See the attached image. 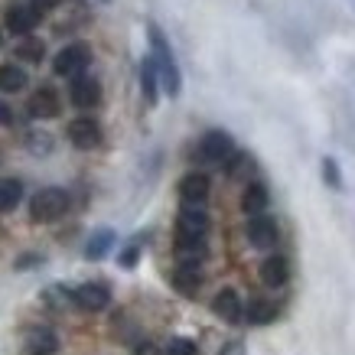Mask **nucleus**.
Listing matches in <instances>:
<instances>
[{"instance_id": "1", "label": "nucleus", "mask_w": 355, "mask_h": 355, "mask_svg": "<svg viewBox=\"0 0 355 355\" xmlns=\"http://www.w3.org/2000/svg\"><path fill=\"white\" fill-rule=\"evenodd\" d=\"M147 43H150V59L157 65V78H160V88L170 98H180L183 92V72L176 65V55H173V46L166 40V33L160 30V23H147Z\"/></svg>"}, {"instance_id": "2", "label": "nucleus", "mask_w": 355, "mask_h": 355, "mask_svg": "<svg viewBox=\"0 0 355 355\" xmlns=\"http://www.w3.org/2000/svg\"><path fill=\"white\" fill-rule=\"evenodd\" d=\"M69 212V193L59 186H46L30 199V218L40 225H49L55 218H62Z\"/></svg>"}, {"instance_id": "3", "label": "nucleus", "mask_w": 355, "mask_h": 355, "mask_svg": "<svg viewBox=\"0 0 355 355\" xmlns=\"http://www.w3.org/2000/svg\"><path fill=\"white\" fill-rule=\"evenodd\" d=\"M92 59H95V53H92V46L88 43H69L62 46L59 53H55L53 59V76L59 78H78V76H85V69L92 65Z\"/></svg>"}, {"instance_id": "4", "label": "nucleus", "mask_w": 355, "mask_h": 355, "mask_svg": "<svg viewBox=\"0 0 355 355\" xmlns=\"http://www.w3.org/2000/svg\"><path fill=\"white\" fill-rule=\"evenodd\" d=\"M199 160L202 163H228V157L235 153V140L225 130H209L199 140Z\"/></svg>"}, {"instance_id": "5", "label": "nucleus", "mask_w": 355, "mask_h": 355, "mask_svg": "<svg viewBox=\"0 0 355 355\" xmlns=\"http://www.w3.org/2000/svg\"><path fill=\"white\" fill-rule=\"evenodd\" d=\"M69 101H72L78 111L98 108V105H101V82L92 76L72 78V85H69Z\"/></svg>"}, {"instance_id": "6", "label": "nucleus", "mask_w": 355, "mask_h": 355, "mask_svg": "<svg viewBox=\"0 0 355 355\" xmlns=\"http://www.w3.org/2000/svg\"><path fill=\"white\" fill-rule=\"evenodd\" d=\"M65 134H69V140H72V147H78V150H95L98 144H101V124H98L95 118L69 121Z\"/></svg>"}, {"instance_id": "7", "label": "nucleus", "mask_w": 355, "mask_h": 355, "mask_svg": "<svg viewBox=\"0 0 355 355\" xmlns=\"http://www.w3.org/2000/svg\"><path fill=\"white\" fill-rule=\"evenodd\" d=\"M26 111H30V118L36 121H49V118H59V111H62V101H59V92L55 88H36L30 95V105H26Z\"/></svg>"}, {"instance_id": "8", "label": "nucleus", "mask_w": 355, "mask_h": 355, "mask_svg": "<svg viewBox=\"0 0 355 355\" xmlns=\"http://www.w3.org/2000/svg\"><path fill=\"white\" fill-rule=\"evenodd\" d=\"M40 20H43V13L36 10V7H30V3H13L10 10H7V30L13 36H33Z\"/></svg>"}, {"instance_id": "9", "label": "nucleus", "mask_w": 355, "mask_h": 355, "mask_svg": "<svg viewBox=\"0 0 355 355\" xmlns=\"http://www.w3.org/2000/svg\"><path fill=\"white\" fill-rule=\"evenodd\" d=\"M72 303L88 313H101L111 303V291L105 284H82V287L72 291Z\"/></svg>"}, {"instance_id": "10", "label": "nucleus", "mask_w": 355, "mask_h": 355, "mask_svg": "<svg viewBox=\"0 0 355 355\" xmlns=\"http://www.w3.org/2000/svg\"><path fill=\"white\" fill-rule=\"evenodd\" d=\"M248 241H251V248H261V251L274 248L277 245V222L270 216L248 218Z\"/></svg>"}, {"instance_id": "11", "label": "nucleus", "mask_w": 355, "mask_h": 355, "mask_svg": "<svg viewBox=\"0 0 355 355\" xmlns=\"http://www.w3.org/2000/svg\"><path fill=\"white\" fill-rule=\"evenodd\" d=\"M241 310H245V303H241L238 291H232V287H222L212 297V313L218 320H225V323H241Z\"/></svg>"}, {"instance_id": "12", "label": "nucleus", "mask_w": 355, "mask_h": 355, "mask_svg": "<svg viewBox=\"0 0 355 355\" xmlns=\"http://www.w3.org/2000/svg\"><path fill=\"white\" fill-rule=\"evenodd\" d=\"M209 176L205 173H186L183 180H180V196H183V205H202L209 199Z\"/></svg>"}, {"instance_id": "13", "label": "nucleus", "mask_w": 355, "mask_h": 355, "mask_svg": "<svg viewBox=\"0 0 355 355\" xmlns=\"http://www.w3.org/2000/svg\"><path fill=\"white\" fill-rule=\"evenodd\" d=\"M176 258L180 264H202L205 254H209V248H205V238H196V235H183V232H176Z\"/></svg>"}, {"instance_id": "14", "label": "nucleus", "mask_w": 355, "mask_h": 355, "mask_svg": "<svg viewBox=\"0 0 355 355\" xmlns=\"http://www.w3.org/2000/svg\"><path fill=\"white\" fill-rule=\"evenodd\" d=\"M26 355H55L59 352V336L53 329H46V326H36L26 333V343H23Z\"/></svg>"}, {"instance_id": "15", "label": "nucleus", "mask_w": 355, "mask_h": 355, "mask_svg": "<svg viewBox=\"0 0 355 355\" xmlns=\"http://www.w3.org/2000/svg\"><path fill=\"white\" fill-rule=\"evenodd\" d=\"M176 232H183V235H196V238H205V232H209V216H205L202 205H183L180 222H176Z\"/></svg>"}, {"instance_id": "16", "label": "nucleus", "mask_w": 355, "mask_h": 355, "mask_svg": "<svg viewBox=\"0 0 355 355\" xmlns=\"http://www.w3.org/2000/svg\"><path fill=\"white\" fill-rule=\"evenodd\" d=\"M268 202H270V193L264 183H248L245 186V193H241V212H245L248 218L264 216V212H268Z\"/></svg>"}, {"instance_id": "17", "label": "nucleus", "mask_w": 355, "mask_h": 355, "mask_svg": "<svg viewBox=\"0 0 355 355\" xmlns=\"http://www.w3.org/2000/svg\"><path fill=\"white\" fill-rule=\"evenodd\" d=\"M261 280H264V287H284V284L291 280V261L280 258V254L264 258V264H261Z\"/></svg>"}, {"instance_id": "18", "label": "nucleus", "mask_w": 355, "mask_h": 355, "mask_svg": "<svg viewBox=\"0 0 355 355\" xmlns=\"http://www.w3.org/2000/svg\"><path fill=\"white\" fill-rule=\"evenodd\" d=\"M173 287L183 293V297H196L199 287H202V270L199 264H180L173 270Z\"/></svg>"}, {"instance_id": "19", "label": "nucleus", "mask_w": 355, "mask_h": 355, "mask_svg": "<svg viewBox=\"0 0 355 355\" xmlns=\"http://www.w3.org/2000/svg\"><path fill=\"white\" fill-rule=\"evenodd\" d=\"M274 316H277V306L270 300H264V297L248 300V306L241 310V320H245L248 326H268V323H274Z\"/></svg>"}, {"instance_id": "20", "label": "nucleus", "mask_w": 355, "mask_h": 355, "mask_svg": "<svg viewBox=\"0 0 355 355\" xmlns=\"http://www.w3.org/2000/svg\"><path fill=\"white\" fill-rule=\"evenodd\" d=\"M140 92H144V101L150 108L160 101V78H157V65H153L150 55L140 59Z\"/></svg>"}, {"instance_id": "21", "label": "nucleus", "mask_w": 355, "mask_h": 355, "mask_svg": "<svg viewBox=\"0 0 355 355\" xmlns=\"http://www.w3.org/2000/svg\"><path fill=\"white\" fill-rule=\"evenodd\" d=\"M114 238H118V235H114L111 228H98V232H92V238L85 241V258L88 261H101L111 251Z\"/></svg>"}, {"instance_id": "22", "label": "nucleus", "mask_w": 355, "mask_h": 355, "mask_svg": "<svg viewBox=\"0 0 355 355\" xmlns=\"http://www.w3.org/2000/svg\"><path fill=\"white\" fill-rule=\"evenodd\" d=\"M26 88V72H23L20 65H0V92H7V95H17Z\"/></svg>"}, {"instance_id": "23", "label": "nucleus", "mask_w": 355, "mask_h": 355, "mask_svg": "<svg viewBox=\"0 0 355 355\" xmlns=\"http://www.w3.org/2000/svg\"><path fill=\"white\" fill-rule=\"evenodd\" d=\"M254 170H258V163H254L251 153H238L235 150L232 157H228V163H225V173L232 176V180H248Z\"/></svg>"}, {"instance_id": "24", "label": "nucleus", "mask_w": 355, "mask_h": 355, "mask_svg": "<svg viewBox=\"0 0 355 355\" xmlns=\"http://www.w3.org/2000/svg\"><path fill=\"white\" fill-rule=\"evenodd\" d=\"M43 55H46V43L40 40V36H23L20 43H17V59H23V62H43Z\"/></svg>"}, {"instance_id": "25", "label": "nucleus", "mask_w": 355, "mask_h": 355, "mask_svg": "<svg viewBox=\"0 0 355 355\" xmlns=\"http://www.w3.org/2000/svg\"><path fill=\"white\" fill-rule=\"evenodd\" d=\"M23 199L20 180H0V212H13Z\"/></svg>"}, {"instance_id": "26", "label": "nucleus", "mask_w": 355, "mask_h": 355, "mask_svg": "<svg viewBox=\"0 0 355 355\" xmlns=\"http://www.w3.org/2000/svg\"><path fill=\"white\" fill-rule=\"evenodd\" d=\"M163 355H196V343L180 336V339H173V343L166 345V352H163Z\"/></svg>"}, {"instance_id": "27", "label": "nucleus", "mask_w": 355, "mask_h": 355, "mask_svg": "<svg viewBox=\"0 0 355 355\" xmlns=\"http://www.w3.org/2000/svg\"><path fill=\"white\" fill-rule=\"evenodd\" d=\"M323 180L333 186V189H339V186H343V176H339V166H336L333 157H326V160H323Z\"/></svg>"}, {"instance_id": "28", "label": "nucleus", "mask_w": 355, "mask_h": 355, "mask_svg": "<svg viewBox=\"0 0 355 355\" xmlns=\"http://www.w3.org/2000/svg\"><path fill=\"white\" fill-rule=\"evenodd\" d=\"M46 303L65 306V303H72V291H65V287H49V291H46Z\"/></svg>"}, {"instance_id": "29", "label": "nucleus", "mask_w": 355, "mask_h": 355, "mask_svg": "<svg viewBox=\"0 0 355 355\" xmlns=\"http://www.w3.org/2000/svg\"><path fill=\"white\" fill-rule=\"evenodd\" d=\"M137 258H140V245H130V248H124V251H121V268H134V264H137Z\"/></svg>"}, {"instance_id": "30", "label": "nucleus", "mask_w": 355, "mask_h": 355, "mask_svg": "<svg viewBox=\"0 0 355 355\" xmlns=\"http://www.w3.org/2000/svg\"><path fill=\"white\" fill-rule=\"evenodd\" d=\"M43 261H46L43 254H20L13 268H17V270H26V268H36V264H43Z\"/></svg>"}, {"instance_id": "31", "label": "nucleus", "mask_w": 355, "mask_h": 355, "mask_svg": "<svg viewBox=\"0 0 355 355\" xmlns=\"http://www.w3.org/2000/svg\"><path fill=\"white\" fill-rule=\"evenodd\" d=\"M30 7H36L40 13H49V10H59L62 0H30Z\"/></svg>"}, {"instance_id": "32", "label": "nucleus", "mask_w": 355, "mask_h": 355, "mask_svg": "<svg viewBox=\"0 0 355 355\" xmlns=\"http://www.w3.org/2000/svg\"><path fill=\"white\" fill-rule=\"evenodd\" d=\"M134 355H163V352H160V345H153V343H140V345H137V352H134Z\"/></svg>"}, {"instance_id": "33", "label": "nucleus", "mask_w": 355, "mask_h": 355, "mask_svg": "<svg viewBox=\"0 0 355 355\" xmlns=\"http://www.w3.org/2000/svg\"><path fill=\"white\" fill-rule=\"evenodd\" d=\"M10 121H13V108L7 105V101H0V128H3V124H10Z\"/></svg>"}, {"instance_id": "34", "label": "nucleus", "mask_w": 355, "mask_h": 355, "mask_svg": "<svg viewBox=\"0 0 355 355\" xmlns=\"http://www.w3.org/2000/svg\"><path fill=\"white\" fill-rule=\"evenodd\" d=\"M0 43H3V33H0Z\"/></svg>"}]
</instances>
